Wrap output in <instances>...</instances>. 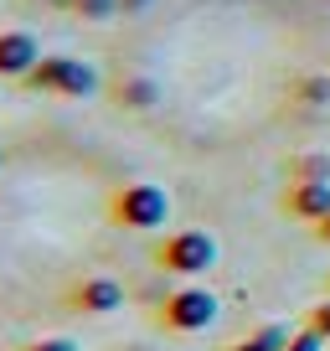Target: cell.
<instances>
[{"mask_svg":"<svg viewBox=\"0 0 330 351\" xmlns=\"http://www.w3.org/2000/svg\"><path fill=\"white\" fill-rule=\"evenodd\" d=\"M170 217V191L155 186V181H124L109 191V222L129 232H155Z\"/></svg>","mask_w":330,"mask_h":351,"instance_id":"cell-1","label":"cell"},{"mask_svg":"<svg viewBox=\"0 0 330 351\" xmlns=\"http://www.w3.org/2000/svg\"><path fill=\"white\" fill-rule=\"evenodd\" d=\"M217 238H212L207 228H176L170 238L155 243V263H160L165 274H176V279H201L217 263Z\"/></svg>","mask_w":330,"mask_h":351,"instance_id":"cell-2","label":"cell"},{"mask_svg":"<svg viewBox=\"0 0 330 351\" xmlns=\"http://www.w3.org/2000/svg\"><path fill=\"white\" fill-rule=\"evenodd\" d=\"M21 83L31 93H52V99H88V93H99L103 77L93 62H77V57H42Z\"/></svg>","mask_w":330,"mask_h":351,"instance_id":"cell-3","label":"cell"},{"mask_svg":"<svg viewBox=\"0 0 330 351\" xmlns=\"http://www.w3.org/2000/svg\"><path fill=\"white\" fill-rule=\"evenodd\" d=\"M217 295L201 285H181L165 295V305L155 310V320H160V330H170V336H196V330L217 326Z\"/></svg>","mask_w":330,"mask_h":351,"instance_id":"cell-4","label":"cell"},{"mask_svg":"<svg viewBox=\"0 0 330 351\" xmlns=\"http://www.w3.org/2000/svg\"><path fill=\"white\" fill-rule=\"evenodd\" d=\"M67 305L77 310V315H114V310L124 305V285L109 274H88L77 279L73 289H67Z\"/></svg>","mask_w":330,"mask_h":351,"instance_id":"cell-5","label":"cell"},{"mask_svg":"<svg viewBox=\"0 0 330 351\" xmlns=\"http://www.w3.org/2000/svg\"><path fill=\"white\" fill-rule=\"evenodd\" d=\"M284 217L309 222V228H315L320 217H330V181H289V191H284Z\"/></svg>","mask_w":330,"mask_h":351,"instance_id":"cell-6","label":"cell"},{"mask_svg":"<svg viewBox=\"0 0 330 351\" xmlns=\"http://www.w3.org/2000/svg\"><path fill=\"white\" fill-rule=\"evenodd\" d=\"M42 62V47L31 32H0V77H26Z\"/></svg>","mask_w":330,"mask_h":351,"instance_id":"cell-7","label":"cell"},{"mask_svg":"<svg viewBox=\"0 0 330 351\" xmlns=\"http://www.w3.org/2000/svg\"><path fill=\"white\" fill-rule=\"evenodd\" d=\"M114 104H119V109L144 114V109H155V104H160V83H155V77H119Z\"/></svg>","mask_w":330,"mask_h":351,"instance_id":"cell-8","label":"cell"},{"mask_svg":"<svg viewBox=\"0 0 330 351\" xmlns=\"http://www.w3.org/2000/svg\"><path fill=\"white\" fill-rule=\"evenodd\" d=\"M289 99L305 104V109H330V77H325V73H305V77H294Z\"/></svg>","mask_w":330,"mask_h":351,"instance_id":"cell-9","label":"cell"},{"mask_svg":"<svg viewBox=\"0 0 330 351\" xmlns=\"http://www.w3.org/2000/svg\"><path fill=\"white\" fill-rule=\"evenodd\" d=\"M289 336H294L289 326H258V330H248L242 341H232L227 351H284Z\"/></svg>","mask_w":330,"mask_h":351,"instance_id":"cell-10","label":"cell"},{"mask_svg":"<svg viewBox=\"0 0 330 351\" xmlns=\"http://www.w3.org/2000/svg\"><path fill=\"white\" fill-rule=\"evenodd\" d=\"M289 181H330V150H305L289 160Z\"/></svg>","mask_w":330,"mask_h":351,"instance_id":"cell-11","label":"cell"},{"mask_svg":"<svg viewBox=\"0 0 330 351\" xmlns=\"http://www.w3.org/2000/svg\"><path fill=\"white\" fill-rule=\"evenodd\" d=\"M67 11L83 21H109V16H119V0H67Z\"/></svg>","mask_w":330,"mask_h":351,"instance_id":"cell-12","label":"cell"},{"mask_svg":"<svg viewBox=\"0 0 330 351\" xmlns=\"http://www.w3.org/2000/svg\"><path fill=\"white\" fill-rule=\"evenodd\" d=\"M21 351H83L73 336H42V341H26Z\"/></svg>","mask_w":330,"mask_h":351,"instance_id":"cell-13","label":"cell"},{"mask_svg":"<svg viewBox=\"0 0 330 351\" xmlns=\"http://www.w3.org/2000/svg\"><path fill=\"white\" fill-rule=\"evenodd\" d=\"M284 351H325V336H315V330H294V336H289V346Z\"/></svg>","mask_w":330,"mask_h":351,"instance_id":"cell-14","label":"cell"},{"mask_svg":"<svg viewBox=\"0 0 330 351\" xmlns=\"http://www.w3.org/2000/svg\"><path fill=\"white\" fill-rule=\"evenodd\" d=\"M309 330H315V336H325V341H330V300H320V305L309 310Z\"/></svg>","mask_w":330,"mask_h":351,"instance_id":"cell-15","label":"cell"},{"mask_svg":"<svg viewBox=\"0 0 330 351\" xmlns=\"http://www.w3.org/2000/svg\"><path fill=\"white\" fill-rule=\"evenodd\" d=\"M315 238H320V243L330 248V217H320V222H315Z\"/></svg>","mask_w":330,"mask_h":351,"instance_id":"cell-16","label":"cell"},{"mask_svg":"<svg viewBox=\"0 0 330 351\" xmlns=\"http://www.w3.org/2000/svg\"><path fill=\"white\" fill-rule=\"evenodd\" d=\"M144 5H150V0H119V11H124V16H134V11H144Z\"/></svg>","mask_w":330,"mask_h":351,"instance_id":"cell-17","label":"cell"},{"mask_svg":"<svg viewBox=\"0 0 330 351\" xmlns=\"http://www.w3.org/2000/svg\"><path fill=\"white\" fill-rule=\"evenodd\" d=\"M0 165H5V150H0Z\"/></svg>","mask_w":330,"mask_h":351,"instance_id":"cell-18","label":"cell"},{"mask_svg":"<svg viewBox=\"0 0 330 351\" xmlns=\"http://www.w3.org/2000/svg\"><path fill=\"white\" fill-rule=\"evenodd\" d=\"M325 295H330V279H325Z\"/></svg>","mask_w":330,"mask_h":351,"instance_id":"cell-19","label":"cell"}]
</instances>
